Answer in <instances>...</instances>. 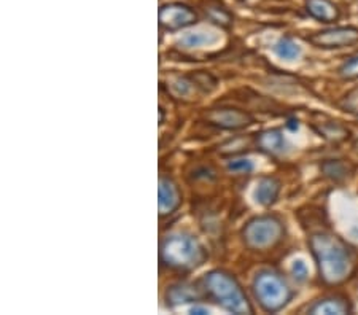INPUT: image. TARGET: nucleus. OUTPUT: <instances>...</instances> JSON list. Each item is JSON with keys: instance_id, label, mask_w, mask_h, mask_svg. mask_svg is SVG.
<instances>
[{"instance_id": "1", "label": "nucleus", "mask_w": 358, "mask_h": 315, "mask_svg": "<svg viewBox=\"0 0 358 315\" xmlns=\"http://www.w3.org/2000/svg\"><path fill=\"white\" fill-rule=\"evenodd\" d=\"M310 250L317 261L321 281L328 285H338L352 276L355 267L354 253L339 237L317 232L309 241Z\"/></svg>"}, {"instance_id": "2", "label": "nucleus", "mask_w": 358, "mask_h": 315, "mask_svg": "<svg viewBox=\"0 0 358 315\" xmlns=\"http://www.w3.org/2000/svg\"><path fill=\"white\" fill-rule=\"evenodd\" d=\"M159 258L169 270L191 272L198 270L207 260V252L195 236L175 232L164 237L159 247Z\"/></svg>"}, {"instance_id": "3", "label": "nucleus", "mask_w": 358, "mask_h": 315, "mask_svg": "<svg viewBox=\"0 0 358 315\" xmlns=\"http://www.w3.org/2000/svg\"><path fill=\"white\" fill-rule=\"evenodd\" d=\"M202 285H204L206 296L219 304L226 312L237 315L253 314L250 301L231 274L225 271H210L202 278Z\"/></svg>"}, {"instance_id": "4", "label": "nucleus", "mask_w": 358, "mask_h": 315, "mask_svg": "<svg viewBox=\"0 0 358 315\" xmlns=\"http://www.w3.org/2000/svg\"><path fill=\"white\" fill-rule=\"evenodd\" d=\"M253 294L264 312H279L293 298L292 288L277 272L261 271L258 272L252 283Z\"/></svg>"}, {"instance_id": "5", "label": "nucleus", "mask_w": 358, "mask_h": 315, "mask_svg": "<svg viewBox=\"0 0 358 315\" xmlns=\"http://www.w3.org/2000/svg\"><path fill=\"white\" fill-rule=\"evenodd\" d=\"M282 236V221L271 215L255 216L242 230L243 242L253 250L271 249V247L279 244Z\"/></svg>"}, {"instance_id": "6", "label": "nucleus", "mask_w": 358, "mask_h": 315, "mask_svg": "<svg viewBox=\"0 0 358 315\" xmlns=\"http://www.w3.org/2000/svg\"><path fill=\"white\" fill-rule=\"evenodd\" d=\"M159 28L168 32H177L180 29L190 28L199 21L198 13L185 3H166L159 8L158 13Z\"/></svg>"}, {"instance_id": "7", "label": "nucleus", "mask_w": 358, "mask_h": 315, "mask_svg": "<svg viewBox=\"0 0 358 315\" xmlns=\"http://www.w3.org/2000/svg\"><path fill=\"white\" fill-rule=\"evenodd\" d=\"M206 120L209 125L225 131H241L255 123V118L250 113L236 107L210 108L206 113Z\"/></svg>"}, {"instance_id": "8", "label": "nucleus", "mask_w": 358, "mask_h": 315, "mask_svg": "<svg viewBox=\"0 0 358 315\" xmlns=\"http://www.w3.org/2000/svg\"><path fill=\"white\" fill-rule=\"evenodd\" d=\"M308 40L312 45L324 50H336L344 48L358 43V28L344 26V28H333L321 30V32L309 35Z\"/></svg>"}, {"instance_id": "9", "label": "nucleus", "mask_w": 358, "mask_h": 315, "mask_svg": "<svg viewBox=\"0 0 358 315\" xmlns=\"http://www.w3.org/2000/svg\"><path fill=\"white\" fill-rule=\"evenodd\" d=\"M180 205H181V194L177 183L169 177H161L159 187H158L159 215L166 216L174 214L175 210H179Z\"/></svg>"}, {"instance_id": "10", "label": "nucleus", "mask_w": 358, "mask_h": 315, "mask_svg": "<svg viewBox=\"0 0 358 315\" xmlns=\"http://www.w3.org/2000/svg\"><path fill=\"white\" fill-rule=\"evenodd\" d=\"M280 193V183L277 179L274 177H263L258 180L257 188L253 191V199L255 203L263 205V207H269L276 203Z\"/></svg>"}, {"instance_id": "11", "label": "nucleus", "mask_w": 358, "mask_h": 315, "mask_svg": "<svg viewBox=\"0 0 358 315\" xmlns=\"http://www.w3.org/2000/svg\"><path fill=\"white\" fill-rule=\"evenodd\" d=\"M306 10L320 23H335L339 18V8L331 0H306Z\"/></svg>"}, {"instance_id": "12", "label": "nucleus", "mask_w": 358, "mask_h": 315, "mask_svg": "<svg viewBox=\"0 0 358 315\" xmlns=\"http://www.w3.org/2000/svg\"><path fill=\"white\" fill-rule=\"evenodd\" d=\"M257 145L264 153L280 154L287 148V142L280 129H268L257 136Z\"/></svg>"}, {"instance_id": "13", "label": "nucleus", "mask_w": 358, "mask_h": 315, "mask_svg": "<svg viewBox=\"0 0 358 315\" xmlns=\"http://www.w3.org/2000/svg\"><path fill=\"white\" fill-rule=\"evenodd\" d=\"M166 299H168V306L175 307L186 303H196L199 299V293L191 285H174L168 290Z\"/></svg>"}, {"instance_id": "14", "label": "nucleus", "mask_w": 358, "mask_h": 315, "mask_svg": "<svg viewBox=\"0 0 358 315\" xmlns=\"http://www.w3.org/2000/svg\"><path fill=\"white\" fill-rule=\"evenodd\" d=\"M349 312H350L349 304H347L346 299H342V298L321 299V301H317L312 307L309 309V314H315V315H319V314L341 315V314H349Z\"/></svg>"}, {"instance_id": "15", "label": "nucleus", "mask_w": 358, "mask_h": 315, "mask_svg": "<svg viewBox=\"0 0 358 315\" xmlns=\"http://www.w3.org/2000/svg\"><path fill=\"white\" fill-rule=\"evenodd\" d=\"M217 42H219V35L215 32L198 30V32H188L185 37H181L179 45L181 48H201V46L214 45Z\"/></svg>"}, {"instance_id": "16", "label": "nucleus", "mask_w": 358, "mask_h": 315, "mask_svg": "<svg viewBox=\"0 0 358 315\" xmlns=\"http://www.w3.org/2000/svg\"><path fill=\"white\" fill-rule=\"evenodd\" d=\"M274 51H276L279 58H282L285 61H293L299 56L298 45L295 43L292 39H280L276 46H274Z\"/></svg>"}, {"instance_id": "17", "label": "nucleus", "mask_w": 358, "mask_h": 315, "mask_svg": "<svg viewBox=\"0 0 358 315\" xmlns=\"http://www.w3.org/2000/svg\"><path fill=\"white\" fill-rule=\"evenodd\" d=\"M321 170H324V174L326 177L331 179V180H336V182H339V180L346 179L347 177V172H349V169L342 161L339 159H335V161H326L321 164Z\"/></svg>"}, {"instance_id": "18", "label": "nucleus", "mask_w": 358, "mask_h": 315, "mask_svg": "<svg viewBox=\"0 0 358 315\" xmlns=\"http://www.w3.org/2000/svg\"><path fill=\"white\" fill-rule=\"evenodd\" d=\"M317 131L321 134V136L328 139V141L333 142H341L346 141L349 137V131L346 128H342L341 125H336V123H326L321 128H317Z\"/></svg>"}, {"instance_id": "19", "label": "nucleus", "mask_w": 358, "mask_h": 315, "mask_svg": "<svg viewBox=\"0 0 358 315\" xmlns=\"http://www.w3.org/2000/svg\"><path fill=\"white\" fill-rule=\"evenodd\" d=\"M206 14L209 17V19L212 23H215L220 28L228 29L232 23V18L230 12L223 7H207L206 8Z\"/></svg>"}, {"instance_id": "20", "label": "nucleus", "mask_w": 358, "mask_h": 315, "mask_svg": "<svg viewBox=\"0 0 358 315\" xmlns=\"http://www.w3.org/2000/svg\"><path fill=\"white\" fill-rule=\"evenodd\" d=\"M339 75L346 80H355L358 79V56H354L349 61H346L344 64L341 65Z\"/></svg>"}, {"instance_id": "21", "label": "nucleus", "mask_w": 358, "mask_h": 315, "mask_svg": "<svg viewBox=\"0 0 358 315\" xmlns=\"http://www.w3.org/2000/svg\"><path fill=\"white\" fill-rule=\"evenodd\" d=\"M228 169L235 174H248L253 170V163L250 159H232L228 163Z\"/></svg>"}, {"instance_id": "22", "label": "nucleus", "mask_w": 358, "mask_h": 315, "mask_svg": "<svg viewBox=\"0 0 358 315\" xmlns=\"http://www.w3.org/2000/svg\"><path fill=\"white\" fill-rule=\"evenodd\" d=\"M292 271L295 278H297L298 282H304L306 277H308V266H306V263L303 260L295 261Z\"/></svg>"}, {"instance_id": "23", "label": "nucleus", "mask_w": 358, "mask_h": 315, "mask_svg": "<svg viewBox=\"0 0 358 315\" xmlns=\"http://www.w3.org/2000/svg\"><path fill=\"white\" fill-rule=\"evenodd\" d=\"M191 314H209V309H206V307H198V306H195L193 309H191L190 311Z\"/></svg>"}, {"instance_id": "24", "label": "nucleus", "mask_w": 358, "mask_h": 315, "mask_svg": "<svg viewBox=\"0 0 358 315\" xmlns=\"http://www.w3.org/2000/svg\"><path fill=\"white\" fill-rule=\"evenodd\" d=\"M290 129H292V131H297L298 129V121H295V120H292V121H288V125H287Z\"/></svg>"}]
</instances>
